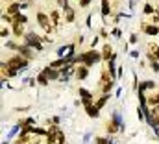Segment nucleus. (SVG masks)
Listing matches in <instances>:
<instances>
[{
	"label": "nucleus",
	"mask_w": 159,
	"mask_h": 144,
	"mask_svg": "<svg viewBox=\"0 0 159 144\" xmlns=\"http://www.w3.org/2000/svg\"><path fill=\"white\" fill-rule=\"evenodd\" d=\"M46 144H65V133L59 126H50L46 129Z\"/></svg>",
	"instance_id": "obj_1"
},
{
	"label": "nucleus",
	"mask_w": 159,
	"mask_h": 144,
	"mask_svg": "<svg viewBox=\"0 0 159 144\" xmlns=\"http://www.w3.org/2000/svg\"><path fill=\"white\" fill-rule=\"evenodd\" d=\"M22 37H24V44H26V46H30V48L35 50V52H43V43H41V37L37 35V34L26 32Z\"/></svg>",
	"instance_id": "obj_2"
},
{
	"label": "nucleus",
	"mask_w": 159,
	"mask_h": 144,
	"mask_svg": "<svg viewBox=\"0 0 159 144\" xmlns=\"http://www.w3.org/2000/svg\"><path fill=\"white\" fill-rule=\"evenodd\" d=\"M7 67L9 69H13V70H17V72H20V70H24V69H28V59H24L22 56H13V57H9L7 61Z\"/></svg>",
	"instance_id": "obj_3"
},
{
	"label": "nucleus",
	"mask_w": 159,
	"mask_h": 144,
	"mask_svg": "<svg viewBox=\"0 0 159 144\" xmlns=\"http://www.w3.org/2000/svg\"><path fill=\"white\" fill-rule=\"evenodd\" d=\"M35 19H37V24H39V26L44 30V32H46V34H52V32H54V26H52V22H50V17H48L46 13L37 11Z\"/></svg>",
	"instance_id": "obj_4"
},
{
	"label": "nucleus",
	"mask_w": 159,
	"mask_h": 144,
	"mask_svg": "<svg viewBox=\"0 0 159 144\" xmlns=\"http://www.w3.org/2000/svg\"><path fill=\"white\" fill-rule=\"evenodd\" d=\"M78 94L80 98H81V104L87 107V106H91L93 102H94V94L91 92V91H87V89H83V87H80L78 89Z\"/></svg>",
	"instance_id": "obj_5"
},
{
	"label": "nucleus",
	"mask_w": 159,
	"mask_h": 144,
	"mask_svg": "<svg viewBox=\"0 0 159 144\" xmlns=\"http://www.w3.org/2000/svg\"><path fill=\"white\" fill-rule=\"evenodd\" d=\"M17 52H19V56H22L24 59H34L35 57V52H32V48L30 46H26V44H20V46H17Z\"/></svg>",
	"instance_id": "obj_6"
},
{
	"label": "nucleus",
	"mask_w": 159,
	"mask_h": 144,
	"mask_svg": "<svg viewBox=\"0 0 159 144\" xmlns=\"http://www.w3.org/2000/svg\"><path fill=\"white\" fill-rule=\"evenodd\" d=\"M87 76H89V69H87V67H83V65H80V67H76V72H74V78H76L78 81H83V79H87Z\"/></svg>",
	"instance_id": "obj_7"
},
{
	"label": "nucleus",
	"mask_w": 159,
	"mask_h": 144,
	"mask_svg": "<svg viewBox=\"0 0 159 144\" xmlns=\"http://www.w3.org/2000/svg\"><path fill=\"white\" fill-rule=\"evenodd\" d=\"M17 13H20V4H19V2H13V4H9V6H7V9H6V15H9V17L13 19Z\"/></svg>",
	"instance_id": "obj_8"
},
{
	"label": "nucleus",
	"mask_w": 159,
	"mask_h": 144,
	"mask_svg": "<svg viewBox=\"0 0 159 144\" xmlns=\"http://www.w3.org/2000/svg\"><path fill=\"white\" fill-rule=\"evenodd\" d=\"M43 72L46 74L48 81H50V79H59V76H61V74H59V70H56V69H50V67H44V69H43Z\"/></svg>",
	"instance_id": "obj_9"
},
{
	"label": "nucleus",
	"mask_w": 159,
	"mask_h": 144,
	"mask_svg": "<svg viewBox=\"0 0 159 144\" xmlns=\"http://www.w3.org/2000/svg\"><path fill=\"white\" fill-rule=\"evenodd\" d=\"M143 32L146 35H159V28L156 24H143Z\"/></svg>",
	"instance_id": "obj_10"
},
{
	"label": "nucleus",
	"mask_w": 159,
	"mask_h": 144,
	"mask_svg": "<svg viewBox=\"0 0 159 144\" xmlns=\"http://www.w3.org/2000/svg\"><path fill=\"white\" fill-rule=\"evenodd\" d=\"M50 22H52V26L56 28V26H59L61 24V15H59V11L57 9H54V11H50Z\"/></svg>",
	"instance_id": "obj_11"
},
{
	"label": "nucleus",
	"mask_w": 159,
	"mask_h": 144,
	"mask_svg": "<svg viewBox=\"0 0 159 144\" xmlns=\"http://www.w3.org/2000/svg\"><path fill=\"white\" fill-rule=\"evenodd\" d=\"M85 113H87V115H89L91 118H98V116H100V109L96 107L94 104H91V106H87V107H85Z\"/></svg>",
	"instance_id": "obj_12"
},
{
	"label": "nucleus",
	"mask_w": 159,
	"mask_h": 144,
	"mask_svg": "<svg viewBox=\"0 0 159 144\" xmlns=\"http://www.w3.org/2000/svg\"><path fill=\"white\" fill-rule=\"evenodd\" d=\"M111 57H113V48L109 44H104V48H102V59L104 61H109Z\"/></svg>",
	"instance_id": "obj_13"
},
{
	"label": "nucleus",
	"mask_w": 159,
	"mask_h": 144,
	"mask_svg": "<svg viewBox=\"0 0 159 144\" xmlns=\"http://www.w3.org/2000/svg\"><path fill=\"white\" fill-rule=\"evenodd\" d=\"M63 11H65V20H67V22H74V19H76V11H74L70 6H69L67 9H63Z\"/></svg>",
	"instance_id": "obj_14"
},
{
	"label": "nucleus",
	"mask_w": 159,
	"mask_h": 144,
	"mask_svg": "<svg viewBox=\"0 0 159 144\" xmlns=\"http://www.w3.org/2000/svg\"><path fill=\"white\" fill-rule=\"evenodd\" d=\"M102 17L106 19L107 15H111V6H109V0H102Z\"/></svg>",
	"instance_id": "obj_15"
},
{
	"label": "nucleus",
	"mask_w": 159,
	"mask_h": 144,
	"mask_svg": "<svg viewBox=\"0 0 159 144\" xmlns=\"http://www.w3.org/2000/svg\"><path fill=\"white\" fill-rule=\"evenodd\" d=\"M26 22H28V17L24 13H17L13 17V24H26Z\"/></svg>",
	"instance_id": "obj_16"
},
{
	"label": "nucleus",
	"mask_w": 159,
	"mask_h": 144,
	"mask_svg": "<svg viewBox=\"0 0 159 144\" xmlns=\"http://www.w3.org/2000/svg\"><path fill=\"white\" fill-rule=\"evenodd\" d=\"M106 131H107L109 135H113V133H119V131H120V128L117 126V124H113V122L109 120V122L106 124Z\"/></svg>",
	"instance_id": "obj_17"
},
{
	"label": "nucleus",
	"mask_w": 159,
	"mask_h": 144,
	"mask_svg": "<svg viewBox=\"0 0 159 144\" xmlns=\"http://www.w3.org/2000/svg\"><path fill=\"white\" fill-rule=\"evenodd\" d=\"M20 128H22V124H20V122H19L17 126H13V128L9 129V133H7V139H6V141H9V139H13V137H15V135H17V133L20 131Z\"/></svg>",
	"instance_id": "obj_18"
},
{
	"label": "nucleus",
	"mask_w": 159,
	"mask_h": 144,
	"mask_svg": "<svg viewBox=\"0 0 159 144\" xmlns=\"http://www.w3.org/2000/svg\"><path fill=\"white\" fill-rule=\"evenodd\" d=\"M157 104H159V92H156V94H152V96L146 98V106H157Z\"/></svg>",
	"instance_id": "obj_19"
},
{
	"label": "nucleus",
	"mask_w": 159,
	"mask_h": 144,
	"mask_svg": "<svg viewBox=\"0 0 159 144\" xmlns=\"http://www.w3.org/2000/svg\"><path fill=\"white\" fill-rule=\"evenodd\" d=\"M111 122H113V124H117V126H119V128H120V131H122V129H124V124H122V118H120L119 111H115V113H113V120H111Z\"/></svg>",
	"instance_id": "obj_20"
},
{
	"label": "nucleus",
	"mask_w": 159,
	"mask_h": 144,
	"mask_svg": "<svg viewBox=\"0 0 159 144\" xmlns=\"http://www.w3.org/2000/svg\"><path fill=\"white\" fill-rule=\"evenodd\" d=\"M13 34L17 37L24 35V34H26V32H24V24H13Z\"/></svg>",
	"instance_id": "obj_21"
},
{
	"label": "nucleus",
	"mask_w": 159,
	"mask_h": 144,
	"mask_svg": "<svg viewBox=\"0 0 159 144\" xmlns=\"http://www.w3.org/2000/svg\"><path fill=\"white\" fill-rule=\"evenodd\" d=\"M107 100H109V94H104L102 98H98V100L94 102V106H96L98 109H102L104 106H106V104H107Z\"/></svg>",
	"instance_id": "obj_22"
},
{
	"label": "nucleus",
	"mask_w": 159,
	"mask_h": 144,
	"mask_svg": "<svg viewBox=\"0 0 159 144\" xmlns=\"http://www.w3.org/2000/svg\"><path fill=\"white\" fill-rule=\"evenodd\" d=\"M37 83H39V85H48V78H46L44 72H41L39 76H37Z\"/></svg>",
	"instance_id": "obj_23"
},
{
	"label": "nucleus",
	"mask_w": 159,
	"mask_h": 144,
	"mask_svg": "<svg viewBox=\"0 0 159 144\" xmlns=\"http://www.w3.org/2000/svg\"><path fill=\"white\" fill-rule=\"evenodd\" d=\"M157 20H159V7H156V9H154V13L150 15V22H152V24H156Z\"/></svg>",
	"instance_id": "obj_24"
},
{
	"label": "nucleus",
	"mask_w": 159,
	"mask_h": 144,
	"mask_svg": "<svg viewBox=\"0 0 159 144\" xmlns=\"http://www.w3.org/2000/svg\"><path fill=\"white\" fill-rule=\"evenodd\" d=\"M9 34H11V32H9V28H6V26H2V28H0V37H2V39H7Z\"/></svg>",
	"instance_id": "obj_25"
},
{
	"label": "nucleus",
	"mask_w": 159,
	"mask_h": 144,
	"mask_svg": "<svg viewBox=\"0 0 159 144\" xmlns=\"http://www.w3.org/2000/svg\"><path fill=\"white\" fill-rule=\"evenodd\" d=\"M94 144H109V137H96Z\"/></svg>",
	"instance_id": "obj_26"
},
{
	"label": "nucleus",
	"mask_w": 159,
	"mask_h": 144,
	"mask_svg": "<svg viewBox=\"0 0 159 144\" xmlns=\"http://www.w3.org/2000/svg\"><path fill=\"white\" fill-rule=\"evenodd\" d=\"M154 9H156V7H154L152 4H144V13H146V15H152Z\"/></svg>",
	"instance_id": "obj_27"
},
{
	"label": "nucleus",
	"mask_w": 159,
	"mask_h": 144,
	"mask_svg": "<svg viewBox=\"0 0 159 144\" xmlns=\"http://www.w3.org/2000/svg\"><path fill=\"white\" fill-rule=\"evenodd\" d=\"M57 6H59L61 9H67L70 4H69V0H57Z\"/></svg>",
	"instance_id": "obj_28"
},
{
	"label": "nucleus",
	"mask_w": 159,
	"mask_h": 144,
	"mask_svg": "<svg viewBox=\"0 0 159 144\" xmlns=\"http://www.w3.org/2000/svg\"><path fill=\"white\" fill-rule=\"evenodd\" d=\"M91 2H93V0H80V7H89V6H91Z\"/></svg>",
	"instance_id": "obj_29"
},
{
	"label": "nucleus",
	"mask_w": 159,
	"mask_h": 144,
	"mask_svg": "<svg viewBox=\"0 0 159 144\" xmlns=\"http://www.w3.org/2000/svg\"><path fill=\"white\" fill-rule=\"evenodd\" d=\"M137 41H139V37L135 35V34H133V35L129 37V43H131V44H135V43H137Z\"/></svg>",
	"instance_id": "obj_30"
},
{
	"label": "nucleus",
	"mask_w": 159,
	"mask_h": 144,
	"mask_svg": "<svg viewBox=\"0 0 159 144\" xmlns=\"http://www.w3.org/2000/svg\"><path fill=\"white\" fill-rule=\"evenodd\" d=\"M113 35H115V37H120V30H119V28H117V30H113Z\"/></svg>",
	"instance_id": "obj_31"
},
{
	"label": "nucleus",
	"mask_w": 159,
	"mask_h": 144,
	"mask_svg": "<svg viewBox=\"0 0 159 144\" xmlns=\"http://www.w3.org/2000/svg\"><path fill=\"white\" fill-rule=\"evenodd\" d=\"M109 144H119V142H115V141H113V139H109Z\"/></svg>",
	"instance_id": "obj_32"
},
{
	"label": "nucleus",
	"mask_w": 159,
	"mask_h": 144,
	"mask_svg": "<svg viewBox=\"0 0 159 144\" xmlns=\"http://www.w3.org/2000/svg\"><path fill=\"white\" fill-rule=\"evenodd\" d=\"M15 144H24V142H15Z\"/></svg>",
	"instance_id": "obj_33"
},
{
	"label": "nucleus",
	"mask_w": 159,
	"mask_h": 144,
	"mask_svg": "<svg viewBox=\"0 0 159 144\" xmlns=\"http://www.w3.org/2000/svg\"><path fill=\"white\" fill-rule=\"evenodd\" d=\"M20 2H24V0H20Z\"/></svg>",
	"instance_id": "obj_34"
},
{
	"label": "nucleus",
	"mask_w": 159,
	"mask_h": 144,
	"mask_svg": "<svg viewBox=\"0 0 159 144\" xmlns=\"http://www.w3.org/2000/svg\"><path fill=\"white\" fill-rule=\"evenodd\" d=\"M65 144H67V142H65Z\"/></svg>",
	"instance_id": "obj_35"
}]
</instances>
